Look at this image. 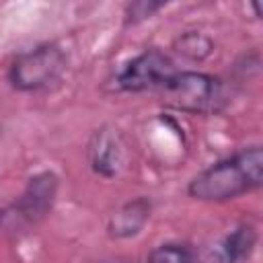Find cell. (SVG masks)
Here are the masks:
<instances>
[{
    "label": "cell",
    "instance_id": "obj_1",
    "mask_svg": "<svg viewBox=\"0 0 263 263\" xmlns=\"http://www.w3.org/2000/svg\"><path fill=\"white\" fill-rule=\"evenodd\" d=\"M263 185V148L251 144L218 158L187 183V195L203 203H226Z\"/></svg>",
    "mask_w": 263,
    "mask_h": 263
},
{
    "label": "cell",
    "instance_id": "obj_2",
    "mask_svg": "<svg viewBox=\"0 0 263 263\" xmlns=\"http://www.w3.org/2000/svg\"><path fill=\"white\" fill-rule=\"evenodd\" d=\"M156 92L164 107L187 115H218L232 101V88L222 76L199 70H175Z\"/></svg>",
    "mask_w": 263,
    "mask_h": 263
},
{
    "label": "cell",
    "instance_id": "obj_3",
    "mask_svg": "<svg viewBox=\"0 0 263 263\" xmlns=\"http://www.w3.org/2000/svg\"><path fill=\"white\" fill-rule=\"evenodd\" d=\"M66 51L58 43L45 41L21 51L10 62L6 78L18 92H39L53 86L62 78L66 72Z\"/></svg>",
    "mask_w": 263,
    "mask_h": 263
},
{
    "label": "cell",
    "instance_id": "obj_4",
    "mask_svg": "<svg viewBox=\"0 0 263 263\" xmlns=\"http://www.w3.org/2000/svg\"><path fill=\"white\" fill-rule=\"evenodd\" d=\"M175 70V60L166 51L160 47H148L119 64L111 78V86L117 92L132 95L158 90Z\"/></svg>",
    "mask_w": 263,
    "mask_h": 263
},
{
    "label": "cell",
    "instance_id": "obj_5",
    "mask_svg": "<svg viewBox=\"0 0 263 263\" xmlns=\"http://www.w3.org/2000/svg\"><path fill=\"white\" fill-rule=\"evenodd\" d=\"M60 191V177L53 171H39L25 183L21 195L6 205V222H14L18 228L39 226L53 210Z\"/></svg>",
    "mask_w": 263,
    "mask_h": 263
},
{
    "label": "cell",
    "instance_id": "obj_6",
    "mask_svg": "<svg viewBox=\"0 0 263 263\" xmlns=\"http://www.w3.org/2000/svg\"><path fill=\"white\" fill-rule=\"evenodd\" d=\"M123 158H125V150L117 129L109 125H101L90 134L86 144V160L97 177L113 179L121 171Z\"/></svg>",
    "mask_w": 263,
    "mask_h": 263
},
{
    "label": "cell",
    "instance_id": "obj_7",
    "mask_svg": "<svg viewBox=\"0 0 263 263\" xmlns=\"http://www.w3.org/2000/svg\"><path fill=\"white\" fill-rule=\"evenodd\" d=\"M154 203L148 195H138L121 203L107 220V234L113 240H127L138 236L152 216Z\"/></svg>",
    "mask_w": 263,
    "mask_h": 263
},
{
    "label": "cell",
    "instance_id": "obj_8",
    "mask_svg": "<svg viewBox=\"0 0 263 263\" xmlns=\"http://www.w3.org/2000/svg\"><path fill=\"white\" fill-rule=\"evenodd\" d=\"M259 240L257 226L253 222H240L236 224L220 242L216 249V263H245L255 253Z\"/></svg>",
    "mask_w": 263,
    "mask_h": 263
},
{
    "label": "cell",
    "instance_id": "obj_9",
    "mask_svg": "<svg viewBox=\"0 0 263 263\" xmlns=\"http://www.w3.org/2000/svg\"><path fill=\"white\" fill-rule=\"evenodd\" d=\"M173 49L189 62H203L214 51V39L201 31H185L173 41Z\"/></svg>",
    "mask_w": 263,
    "mask_h": 263
},
{
    "label": "cell",
    "instance_id": "obj_10",
    "mask_svg": "<svg viewBox=\"0 0 263 263\" xmlns=\"http://www.w3.org/2000/svg\"><path fill=\"white\" fill-rule=\"evenodd\" d=\"M146 263H195V251L189 242L166 240L148 253Z\"/></svg>",
    "mask_w": 263,
    "mask_h": 263
},
{
    "label": "cell",
    "instance_id": "obj_11",
    "mask_svg": "<svg viewBox=\"0 0 263 263\" xmlns=\"http://www.w3.org/2000/svg\"><path fill=\"white\" fill-rule=\"evenodd\" d=\"M164 6H166V2H154V0H136V2H129V4H125V10H123V25L125 27L140 25V23L152 18Z\"/></svg>",
    "mask_w": 263,
    "mask_h": 263
},
{
    "label": "cell",
    "instance_id": "obj_12",
    "mask_svg": "<svg viewBox=\"0 0 263 263\" xmlns=\"http://www.w3.org/2000/svg\"><path fill=\"white\" fill-rule=\"evenodd\" d=\"M6 224V208H0V228Z\"/></svg>",
    "mask_w": 263,
    "mask_h": 263
}]
</instances>
